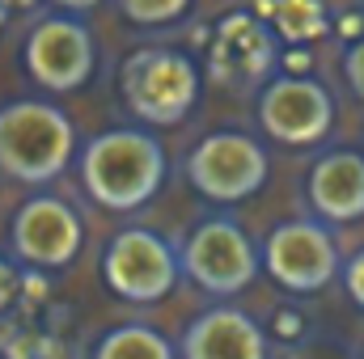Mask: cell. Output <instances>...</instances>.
<instances>
[{"instance_id": "cell-1", "label": "cell", "mask_w": 364, "mask_h": 359, "mask_svg": "<svg viewBox=\"0 0 364 359\" xmlns=\"http://www.w3.org/2000/svg\"><path fill=\"white\" fill-rule=\"evenodd\" d=\"M77 174L93 207L114 211V216H136L161 194L170 161H166V144L157 140V131L123 123V127L97 131L81 144Z\"/></svg>"}, {"instance_id": "cell-11", "label": "cell", "mask_w": 364, "mask_h": 359, "mask_svg": "<svg viewBox=\"0 0 364 359\" xmlns=\"http://www.w3.org/2000/svg\"><path fill=\"white\" fill-rule=\"evenodd\" d=\"M279 72V34L255 13H229L208 43V77L229 93H259Z\"/></svg>"}, {"instance_id": "cell-18", "label": "cell", "mask_w": 364, "mask_h": 359, "mask_svg": "<svg viewBox=\"0 0 364 359\" xmlns=\"http://www.w3.org/2000/svg\"><path fill=\"white\" fill-rule=\"evenodd\" d=\"M339 279H343L348 300H352V304L364 313V245L348 254V263H343V275H339Z\"/></svg>"}, {"instance_id": "cell-16", "label": "cell", "mask_w": 364, "mask_h": 359, "mask_svg": "<svg viewBox=\"0 0 364 359\" xmlns=\"http://www.w3.org/2000/svg\"><path fill=\"white\" fill-rule=\"evenodd\" d=\"M191 4L195 0H114L119 17L127 26H140V30H170V26H178L191 13Z\"/></svg>"}, {"instance_id": "cell-14", "label": "cell", "mask_w": 364, "mask_h": 359, "mask_svg": "<svg viewBox=\"0 0 364 359\" xmlns=\"http://www.w3.org/2000/svg\"><path fill=\"white\" fill-rule=\"evenodd\" d=\"M85 359H182V355H178V343H170L157 326L119 321V326H106L93 338Z\"/></svg>"}, {"instance_id": "cell-9", "label": "cell", "mask_w": 364, "mask_h": 359, "mask_svg": "<svg viewBox=\"0 0 364 359\" xmlns=\"http://www.w3.org/2000/svg\"><path fill=\"white\" fill-rule=\"evenodd\" d=\"M335 97L309 72H275L255 93V123L259 131L284 148H318L335 131Z\"/></svg>"}, {"instance_id": "cell-23", "label": "cell", "mask_w": 364, "mask_h": 359, "mask_svg": "<svg viewBox=\"0 0 364 359\" xmlns=\"http://www.w3.org/2000/svg\"><path fill=\"white\" fill-rule=\"evenodd\" d=\"M0 359H4V355H0Z\"/></svg>"}, {"instance_id": "cell-7", "label": "cell", "mask_w": 364, "mask_h": 359, "mask_svg": "<svg viewBox=\"0 0 364 359\" xmlns=\"http://www.w3.org/2000/svg\"><path fill=\"white\" fill-rule=\"evenodd\" d=\"M343 250L331 224L314 216H288L263 237V270L288 296H318L343 275Z\"/></svg>"}, {"instance_id": "cell-8", "label": "cell", "mask_w": 364, "mask_h": 359, "mask_svg": "<svg viewBox=\"0 0 364 359\" xmlns=\"http://www.w3.org/2000/svg\"><path fill=\"white\" fill-rule=\"evenodd\" d=\"M21 68L43 93H77L97 68V34L85 17L47 9L21 38Z\"/></svg>"}, {"instance_id": "cell-10", "label": "cell", "mask_w": 364, "mask_h": 359, "mask_svg": "<svg viewBox=\"0 0 364 359\" xmlns=\"http://www.w3.org/2000/svg\"><path fill=\"white\" fill-rule=\"evenodd\" d=\"M85 250V220L81 211L55 194L34 190L17 203L9 220V258L26 270H68Z\"/></svg>"}, {"instance_id": "cell-20", "label": "cell", "mask_w": 364, "mask_h": 359, "mask_svg": "<svg viewBox=\"0 0 364 359\" xmlns=\"http://www.w3.org/2000/svg\"><path fill=\"white\" fill-rule=\"evenodd\" d=\"M51 9H60V13H73V17H90L93 9H102L106 0H47Z\"/></svg>"}, {"instance_id": "cell-17", "label": "cell", "mask_w": 364, "mask_h": 359, "mask_svg": "<svg viewBox=\"0 0 364 359\" xmlns=\"http://www.w3.org/2000/svg\"><path fill=\"white\" fill-rule=\"evenodd\" d=\"M339 72H343V85H348V93H352V97L364 106V34H356V38L343 47Z\"/></svg>"}, {"instance_id": "cell-12", "label": "cell", "mask_w": 364, "mask_h": 359, "mask_svg": "<svg viewBox=\"0 0 364 359\" xmlns=\"http://www.w3.org/2000/svg\"><path fill=\"white\" fill-rule=\"evenodd\" d=\"M301 194L314 220L331 228H348L364 220V148L352 144H331L318 148L314 161L305 165Z\"/></svg>"}, {"instance_id": "cell-19", "label": "cell", "mask_w": 364, "mask_h": 359, "mask_svg": "<svg viewBox=\"0 0 364 359\" xmlns=\"http://www.w3.org/2000/svg\"><path fill=\"white\" fill-rule=\"evenodd\" d=\"M21 267L9 258V254H0V317L17 304V296H21Z\"/></svg>"}, {"instance_id": "cell-15", "label": "cell", "mask_w": 364, "mask_h": 359, "mask_svg": "<svg viewBox=\"0 0 364 359\" xmlns=\"http://www.w3.org/2000/svg\"><path fill=\"white\" fill-rule=\"evenodd\" d=\"M263 21L272 26L284 43H318L326 30H331V13H326V0H272L263 9Z\"/></svg>"}, {"instance_id": "cell-22", "label": "cell", "mask_w": 364, "mask_h": 359, "mask_svg": "<svg viewBox=\"0 0 364 359\" xmlns=\"http://www.w3.org/2000/svg\"><path fill=\"white\" fill-rule=\"evenodd\" d=\"M360 359H364V351H360Z\"/></svg>"}, {"instance_id": "cell-5", "label": "cell", "mask_w": 364, "mask_h": 359, "mask_svg": "<svg viewBox=\"0 0 364 359\" xmlns=\"http://www.w3.org/2000/svg\"><path fill=\"white\" fill-rule=\"evenodd\" d=\"M182 178L186 186L212 203V207H242L250 203L267 178H272V153L259 136L237 131V127H216L203 131L186 157H182Z\"/></svg>"}, {"instance_id": "cell-4", "label": "cell", "mask_w": 364, "mask_h": 359, "mask_svg": "<svg viewBox=\"0 0 364 359\" xmlns=\"http://www.w3.org/2000/svg\"><path fill=\"white\" fill-rule=\"evenodd\" d=\"M178 254H182V279H191L216 304H229L233 296H242L263 270V241H255L250 228L233 211L199 216L182 233Z\"/></svg>"}, {"instance_id": "cell-21", "label": "cell", "mask_w": 364, "mask_h": 359, "mask_svg": "<svg viewBox=\"0 0 364 359\" xmlns=\"http://www.w3.org/2000/svg\"><path fill=\"white\" fill-rule=\"evenodd\" d=\"M9 17H13V0H0V30L9 26Z\"/></svg>"}, {"instance_id": "cell-2", "label": "cell", "mask_w": 364, "mask_h": 359, "mask_svg": "<svg viewBox=\"0 0 364 359\" xmlns=\"http://www.w3.org/2000/svg\"><path fill=\"white\" fill-rule=\"evenodd\" d=\"M77 123L51 97H9L0 106V178L51 186L77 165Z\"/></svg>"}, {"instance_id": "cell-13", "label": "cell", "mask_w": 364, "mask_h": 359, "mask_svg": "<svg viewBox=\"0 0 364 359\" xmlns=\"http://www.w3.org/2000/svg\"><path fill=\"white\" fill-rule=\"evenodd\" d=\"M182 359H267V330L242 304H212L186 321L178 338Z\"/></svg>"}, {"instance_id": "cell-3", "label": "cell", "mask_w": 364, "mask_h": 359, "mask_svg": "<svg viewBox=\"0 0 364 359\" xmlns=\"http://www.w3.org/2000/svg\"><path fill=\"white\" fill-rule=\"evenodd\" d=\"M203 97V68L186 47L149 43L119 64V101L136 127L170 131L191 118Z\"/></svg>"}, {"instance_id": "cell-6", "label": "cell", "mask_w": 364, "mask_h": 359, "mask_svg": "<svg viewBox=\"0 0 364 359\" xmlns=\"http://www.w3.org/2000/svg\"><path fill=\"white\" fill-rule=\"evenodd\" d=\"M97 275L123 304H161L182 283L178 241H170L153 224H123L119 233H110L97 258Z\"/></svg>"}]
</instances>
